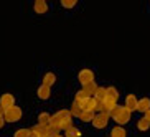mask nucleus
I'll list each match as a JSON object with an SVG mask.
<instances>
[{
  "label": "nucleus",
  "instance_id": "1",
  "mask_svg": "<svg viewBox=\"0 0 150 137\" xmlns=\"http://www.w3.org/2000/svg\"><path fill=\"white\" fill-rule=\"evenodd\" d=\"M130 114H132V112H130L125 106H115L114 109L109 112V117L122 126V124H127L129 121H130Z\"/></svg>",
  "mask_w": 150,
  "mask_h": 137
},
{
  "label": "nucleus",
  "instance_id": "2",
  "mask_svg": "<svg viewBox=\"0 0 150 137\" xmlns=\"http://www.w3.org/2000/svg\"><path fill=\"white\" fill-rule=\"evenodd\" d=\"M5 122H17V121L22 119V109L18 106H12L10 109L5 111V116H4Z\"/></svg>",
  "mask_w": 150,
  "mask_h": 137
},
{
  "label": "nucleus",
  "instance_id": "3",
  "mask_svg": "<svg viewBox=\"0 0 150 137\" xmlns=\"http://www.w3.org/2000/svg\"><path fill=\"white\" fill-rule=\"evenodd\" d=\"M109 114H106V112H99V114L94 116V119H93V126L96 129H104L107 126V122H109Z\"/></svg>",
  "mask_w": 150,
  "mask_h": 137
},
{
  "label": "nucleus",
  "instance_id": "4",
  "mask_svg": "<svg viewBox=\"0 0 150 137\" xmlns=\"http://www.w3.org/2000/svg\"><path fill=\"white\" fill-rule=\"evenodd\" d=\"M78 80H79V83L84 86V84H88V83H91V81H94V73L91 70H88V68H84V70L79 71Z\"/></svg>",
  "mask_w": 150,
  "mask_h": 137
},
{
  "label": "nucleus",
  "instance_id": "5",
  "mask_svg": "<svg viewBox=\"0 0 150 137\" xmlns=\"http://www.w3.org/2000/svg\"><path fill=\"white\" fill-rule=\"evenodd\" d=\"M0 106H4L5 111L10 109L12 106H15V96L13 94H10V93H5L0 96Z\"/></svg>",
  "mask_w": 150,
  "mask_h": 137
},
{
  "label": "nucleus",
  "instance_id": "6",
  "mask_svg": "<svg viewBox=\"0 0 150 137\" xmlns=\"http://www.w3.org/2000/svg\"><path fill=\"white\" fill-rule=\"evenodd\" d=\"M81 104V109L83 111H89V112H94L96 111V104H97V101L94 99L93 96L91 97H88V99H84L83 102H79Z\"/></svg>",
  "mask_w": 150,
  "mask_h": 137
},
{
  "label": "nucleus",
  "instance_id": "7",
  "mask_svg": "<svg viewBox=\"0 0 150 137\" xmlns=\"http://www.w3.org/2000/svg\"><path fill=\"white\" fill-rule=\"evenodd\" d=\"M137 102H139V99H137L134 94H129V96L125 97V107H127L130 112H132V111H137Z\"/></svg>",
  "mask_w": 150,
  "mask_h": 137
},
{
  "label": "nucleus",
  "instance_id": "8",
  "mask_svg": "<svg viewBox=\"0 0 150 137\" xmlns=\"http://www.w3.org/2000/svg\"><path fill=\"white\" fill-rule=\"evenodd\" d=\"M137 111H140V112L150 111V97H142V99H139V102H137Z\"/></svg>",
  "mask_w": 150,
  "mask_h": 137
},
{
  "label": "nucleus",
  "instance_id": "9",
  "mask_svg": "<svg viewBox=\"0 0 150 137\" xmlns=\"http://www.w3.org/2000/svg\"><path fill=\"white\" fill-rule=\"evenodd\" d=\"M33 9H35L36 13H46V10H48V4L45 2V0H36L35 5H33Z\"/></svg>",
  "mask_w": 150,
  "mask_h": 137
},
{
  "label": "nucleus",
  "instance_id": "10",
  "mask_svg": "<svg viewBox=\"0 0 150 137\" xmlns=\"http://www.w3.org/2000/svg\"><path fill=\"white\" fill-rule=\"evenodd\" d=\"M94 99L96 101H99V102H102L104 99L107 97V89L106 88H102V86H97V89H96V93H94Z\"/></svg>",
  "mask_w": 150,
  "mask_h": 137
},
{
  "label": "nucleus",
  "instance_id": "11",
  "mask_svg": "<svg viewBox=\"0 0 150 137\" xmlns=\"http://www.w3.org/2000/svg\"><path fill=\"white\" fill-rule=\"evenodd\" d=\"M50 96H51V88L41 84L40 88H38V97L40 99H50Z\"/></svg>",
  "mask_w": 150,
  "mask_h": 137
},
{
  "label": "nucleus",
  "instance_id": "12",
  "mask_svg": "<svg viewBox=\"0 0 150 137\" xmlns=\"http://www.w3.org/2000/svg\"><path fill=\"white\" fill-rule=\"evenodd\" d=\"M71 117H81V114H83V109H81V104L78 101H73V104H71Z\"/></svg>",
  "mask_w": 150,
  "mask_h": 137
},
{
  "label": "nucleus",
  "instance_id": "13",
  "mask_svg": "<svg viewBox=\"0 0 150 137\" xmlns=\"http://www.w3.org/2000/svg\"><path fill=\"white\" fill-rule=\"evenodd\" d=\"M56 83V75L54 73H45V76H43V84L45 86H53V84Z\"/></svg>",
  "mask_w": 150,
  "mask_h": 137
},
{
  "label": "nucleus",
  "instance_id": "14",
  "mask_svg": "<svg viewBox=\"0 0 150 137\" xmlns=\"http://www.w3.org/2000/svg\"><path fill=\"white\" fill-rule=\"evenodd\" d=\"M31 131H35L40 137H48V126H41V124H36L35 127H31Z\"/></svg>",
  "mask_w": 150,
  "mask_h": 137
},
{
  "label": "nucleus",
  "instance_id": "15",
  "mask_svg": "<svg viewBox=\"0 0 150 137\" xmlns=\"http://www.w3.org/2000/svg\"><path fill=\"white\" fill-rule=\"evenodd\" d=\"M110 137H127V132H125V129L122 126H117L110 131Z\"/></svg>",
  "mask_w": 150,
  "mask_h": 137
},
{
  "label": "nucleus",
  "instance_id": "16",
  "mask_svg": "<svg viewBox=\"0 0 150 137\" xmlns=\"http://www.w3.org/2000/svg\"><path fill=\"white\" fill-rule=\"evenodd\" d=\"M83 89H84V91H86V93L89 94V96H94V93H96V89H97V84L94 83V81H91V83L84 84V86H83Z\"/></svg>",
  "mask_w": 150,
  "mask_h": 137
},
{
  "label": "nucleus",
  "instance_id": "17",
  "mask_svg": "<svg viewBox=\"0 0 150 137\" xmlns=\"http://www.w3.org/2000/svg\"><path fill=\"white\" fill-rule=\"evenodd\" d=\"M50 119H51L50 112H41L38 116V124H41V126H50Z\"/></svg>",
  "mask_w": 150,
  "mask_h": 137
},
{
  "label": "nucleus",
  "instance_id": "18",
  "mask_svg": "<svg viewBox=\"0 0 150 137\" xmlns=\"http://www.w3.org/2000/svg\"><path fill=\"white\" fill-rule=\"evenodd\" d=\"M94 116H96L94 112H89V111H83V114H81L79 119L83 121V122H93Z\"/></svg>",
  "mask_w": 150,
  "mask_h": 137
},
{
  "label": "nucleus",
  "instance_id": "19",
  "mask_svg": "<svg viewBox=\"0 0 150 137\" xmlns=\"http://www.w3.org/2000/svg\"><path fill=\"white\" fill-rule=\"evenodd\" d=\"M79 136H81V131L78 127H74V126L64 132V137H79Z\"/></svg>",
  "mask_w": 150,
  "mask_h": 137
},
{
  "label": "nucleus",
  "instance_id": "20",
  "mask_svg": "<svg viewBox=\"0 0 150 137\" xmlns=\"http://www.w3.org/2000/svg\"><path fill=\"white\" fill-rule=\"evenodd\" d=\"M107 89V97H110V99H114V101H117V97H119V91L114 88V86H109Z\"/></svg>",
  "mask_w": 150,
  "mask_h": 137
},
{
  "label": "nucleus",
  "instance_id": "21",
  "mask_svg": "<svg viewBox=\"0 0 150 137\" xmlns=\"http://www.w3.org/2000/svg\"><path fill=\"white\" fill-rule=\"evenodd\" d=\"M137 127L140 129V131H149V129H150V122L145 119V117H142V119H139V122H137Z\"/></svg>",
  "mask_w": 150,
  "mask_h": 137
},
{
  "label": "nucleus",
  "instance_id": "22",
  "mask_svg": "<svg viewBox=\"0 0 150 137\" xmlns=\"http://www.w3.org/2000/svg\"><path fill=\"white\" fill-rule=\"evenodd\" d=\"M71 127H73V117H71V119H63L61 124H59V129L64 131V132H66L68 129H71Z\"/></svg>",
  "mask_w": 150,
  "mask_h": 137
},
{
  "label": "nucleus",
  "instance_id": "23",
  "mask_svg": "<svg viewBox=\"0 0 150 137\" xmlns=\"http://www.w3.org/2000/svg\"><path fill=\"white\" fill-rule=\"evenodd\" d=\"M88 97H91V96H89V94L86 93L84 89H81V91H78V93H76V97H74V101H78V102H83L84 99H88Z\"/></svg>",
  "mask_w": 150,
  "mask_h": 137
},
{
  "label": "nucleus",
  "instance_id": "24",
  "mask_svg": "<svg viewBox=\"0 0 150 137\" xmlns=\"http://www.w3.org/2000/svg\"><path fill=\"white\" fill-rule=\"evenodd\" d=\"M59 132H61V129H59V127L48 126V137H56V136H59Z\"/></svg>",
  "mask_w": 150,
  "mask_h": 137
},
{
  "label": "nucleus",
  "instance_id": "25",
  "mask_svg": "<svg viewBox=\"0 0 150 137\" xmlns=\"http://www.w3.org/2000/svg\"><path fill=\"white\" fill-rule=\"evenodd\" d=\"M58 114V117H59V119H71V112L69 111H66V109H61V111H58L56 112Z\"/></svg>",
  "mask_w": 150,
  "mask_h": 137
},
{
  "label": "nucleus",
  "instance_id": "26",
  "mask_svg": "<svg viewBox=\"0 0 150 137\" xmlns=\"http://www.w3.org/2000/svg\"><path fill=\"white\" fill-rule=\"evenodd\" d=\"M13 137H30V129H18Z\"/></svg>",
  "mask_w": 150,
  "mask_h": 137
},
{
  "label": "nucleus",
  "instance_id": "27",
  "mask_svg": "<svg viewBox=\"0 0 150 137\" xmlns=\"http://www.w3.org/2000/svg\"><path fill=\"white\" fill-rule=\"evenodd\" d=\"M59 124H61V119L58 117V114H53V116H51V119H50V126H54V127H59Z\"/></svg>",
  "mask_w": 150,
  "mask_h": 137
},
{
  "label": "nucleus",
  "instance_id": "28",
  "mask_svg": "<svg viewBox=\"0 0 150 137\" xmlns=\"http://www.w3.org/2000/svg\"><path fill=\"white\" fill-rule=\"evenodd\" d=\"M76 4H78L76 0H61V5L64 7V9H73Z\"/></svg>",
  "mask_w": 150,
  "mask_h": 137
},
{
  "label": "nucleus",
  "instance_id": "29",
  "mask_svg": "<svg viewBox=\"0 0 150 137\" xmlns=\"http://www.w3.org/2000/svg\"><path fill=\"white\" fill-rule=\"evenodd\" d=\"M4 116H5V107L0 106V117H4Z\"/></svg>",
  "mask_w": 150,
  "mask_h": 137
},
{
  "label": "nucleus",
  "instance_id": "30",
  "mask_svg": "<svg viewBox=\"0 0 150 137\" xmlns=\"http://www.w3.org/2000/svg\"><path fill=\"white\" fill-rule=\"evenodd\" d=\"M30 137H40V136H38L35 131H31V129H30Z\"/></svg>",
  "mask_w": 150,
  "mask_h": 137
},
{
  "label": "nucleus",
  "instance_id": "31",
  "mask_svg": "<svg viewBox=\"0 0 150 137\" xmlns=\"http://www.w3.org/2000/svg\"><path fill=\"white\" fill-rule=\"evenodd\" d=\"M144 117H145V119H147V121H149V122H150V111H147V112H145V116H144Z\"/></svg>",
  "mask_w": 150,
  "mask_h": 137
},
{
  "label": "nucleus",
  "instance_id": "32",
  "mask_svg": "<svg viewBox=\"0 0 150 137\" xmlns=\"http://www.w3.org/2000/svg\"><path fill=\"white\" fill-rule=\"evenodd\" d=\"M4 124H5V119H4V117H0V129L4 127Z\"/></svg>",
  "mask_w": 150,
  "mask_h": 137
},
{
  "label": "nucleus",
  "instance_id": "33",
  "mask_svg": "<svg viewBox=\"0 0 150 137\" xmlns=\"http://www.w3.org/2000/svg\"><path fill=\"white\" fill-rule=\"evenodd\" d=\"M56 137H63V136H61V134H59V136H56Z\"/></svg>",
  "mask_w": 150,
  "mask_h": 137
}]
</instances>
